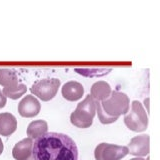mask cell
Masks as SVG:
<instances>
[{"mask_svg":"<svg viewBox=\"0 0 160 160\" xmlns=\"http://www.w3.org/2000/svg\"><path fill=\"white\" fill-rule=\"evenodd\" d=\"M32 155L34 160H78V148L68 135L47 132L35 139Z\"/></svg>","mask_w":160,"mask_h":160,"instance_id":"obj_1","label":"cell"},{"mask_svg":"<svg viewBox=\"0 0 160 160\" xmlns=\"http://www.w3.org/2000/svg\"><path fill=\"white\" fill-rule=\"evenodd\" d=\"M95 102L99 120L103 124L113 123L120 115L129 111V98L126 94L120 91H111L108 98L101 102Z\"/></svg>","mask_w":160,"mask_h":160,"instance_id":"obj_2","label":"cell"},{"mask_svg":"<svg viewBox=\"0 0 160 160\" xmlns=\"http://www.w3.org/2000/svg\"><path fill=\"white\" fill-rule=\"evenodd\" d=\"M96 113V102L91 95H87L70 115V121L78 128H88L92 125Z\"/></svg>","mask_w":160,"mask_h":160,"instance_id":"obj_3","label":"cell"},{"mask_svg":"<svg viewBox=\"0 0 160 160\" xmlns=\"http://www.w3.org/2000/svg\"><path fill=\"white\" fill-rule=\"evenodd\" d=\"M125 125L132 131L141 132L148 126V116L143 105L137 100L132 101L131 110L124 116Z\"/></svg>","mask_w":160,"mask_h":160,"instance_id":"obj_4","label":"cell"},{"mask_svg":"<svg viewBox=\"0 0 160 160\" xmlns=\"http://www.w3.org/2000/svg\"><path fill=\"white\" fill-rule=\"evenodd\" d=\"M60 86V80L57 78H45L35 82L30 90L42 101H49L56 95Z\"/></svg>","mask_w":160,"mask_h":160,"instance_id":"obj_5","label":"cell"},{"mask_svg":"<svg viewBox=\"0 0 160 160\" xmlns=\"http://www.w3.org/2000/svg\"><path fill=\"white\" fill-rule=\"evenodd\" d=\"M127 154V146L109 143H100L94 150V156L96 160H121Z\"/></svg>","mask_w":160,"mask_h":160,"instance_id":"obj_6","label":"cell"},{"mask_svg":"<svg viewBox=\"0 0 160 160\" xmlns=\"http://www.w3.org/2000/svg\"><path fill=\"white\" fill-rule=\"evenodd\" d=\"M41 109V104L33 95H26L18 104V112L22 117H34L38 115Z\"/></svg>","mask_w":160,"mask_h":160,"instance_id":"obj_7","label":"cell"},{"mask_svg":"<svg viewBox=\"0 0 160 160\" xmlns=\"http://www.w3.org/2000/svg\"><path fill=\"white\" fill-rule=\"evenodd\" d=\"M128 153L137 157L149 154V135L143 134L133 137L127 146Z\"/></svg>","mask_w":160,"mask_h":160,"instance_id":"obj_8","label":"cell"},{"mask_svg":"<svg viewBox=\"0 0 160 160\" xmlns=\"http://www.w3.org/2000/svg\"><path fill=\"white\" fill-rule=\"evenodd\" d=\"M33 139L24 138L15 144L12 150V155L15 160H34L32 155Z\"/></svg>","mask_w":160,"mask_h":160,"instance_id":"obj_9","label":"cell"},{"mask_svg":"<svg viewBox=\"0 0 160 160\" xmlns=\"http://www.w3.org/2000/svg\"><path fill=\"white\" fill-rule=\"evenodd\" d=\"M84 94V88L77 81H68L62 87V96L69 101L79 100Z\"/></svg>","mask_w":160,"mask_h":160,"instance_id":"obj_10","label":"cell"},{"mask_svg":"<svg viewBox=\"0 0 160 160\" xmlns=\"http://www.w3.org/2000/svg\"><path fill=\"white\" fill-rule=\"evenodd\" d=\"M17 129V120L9 112L0 113V135L10 136Z\"/></svg>","mask_w":160,"mask_h":160,"instance_id":"obj_11","label":"cell"},{"mask_svg":"<svg viewBox=\"0 0 160 160\" xmlns=\"http://www.w3.org/2000/svg\"><path fill=\"white\" fill-rule=\"evenodd\" d=\"M0 85L4 87L3 89H13L17 87L18 83V77L16 71L14 69H8V68H1L0 69Z\"/></svg>","mask_w":160,"mask_h":160,"instance_id":"obj_12","label":"cell"},{"mask_svg":"<svg viewBox=\"0 0 160 160\" xmlns=\"http://www.w3.org/2000/svg\"><path fill=\"white\" fill-rule=\"evenodd\" d=\"M111 93V87L105 81H97L95 82L90 89V95L93 97L95 101L101 102L103 100L109 97Z\"/></svg>","mask_w":160,"mask_h":160,"instance_id":"obj_13","label":"cell"},{"mask_svg":"<svg viewBox=\"0 0 160 160\" xmlns=\"http://www.w3.org/2000/svg\"><path fill=\"white\" fill-rule=\"evenodd\" d=\"M48 130V124L45 120L39 119V120H34L28 125L27 127V135L29 138L31 139H36L40 136H42L45 133H47Z\"/></svg>","mask_w":160,"mask_h":160,"instance_id":"obj_14","label":"cell"},{"mask_svg":"<svg viewBox=\"0 0 160 160\" xmlns=\"http://www.w3.org/2000/svg\"><path fill=\"white\" fill-rule=\"evenodd\" d=\"M75 71L77 73L84 75V76H89V77H100L104 76L105 74H108L111 69L110 68H75Z\"/></svg>","mask_w":160,"mask_h":160,"instance_id":"obj_15","label":"cell"},{"mask_svg":"<svg viewBox=\"0 0 160 160\" xmlns=\"http://www.w3.org/2000/svg\"><path fill=\"white\" fill-rule=\"evenodd\" d=\"M26 86L24 84H19L17 87H15L13 89H3L2 90V93L5 95V97H9L11 99H18L19 97H21L22 95L26 92Z\"/></svg>","mask_w":160,"mask_h":160,"instance_id":"obj_16","label":"cell"},{"mask_svg":"<svg viewBox=\"0 0 160 160\" xmlns=\"http://www.w3.org/2000/svg\"><path fill=\"white\" fill-rule=\"evenodd\" d=\"M6 102H7V99H6V97H5V95L2 93L1 89H0V109L5 106Z\"/></svg>","mask_w":160,"mask_h":160,"instance_id":"obj_17","label":"cell"},{"mask_svg":"<svg viewBox=\"0 0 160 160\" xmlns=\"http://www.w3.org/2000/svg\"><path fill=\"white\" fill-rule=\"evenodd\" d=\"M3 149H4V146H3V142L1 138H0V155H1V153L3 152Z\"/></svg>","mask_w":160,"mask_h":160,"instance_id":"obj_18","label":"cell"},{"mask_svg":"<svg viewBox=\"0 0 160 160\" xmlns=\"http://www.w3.org/2000/svg\"><path fill=\"white\" fill-rule=\"evenodd\" d=\"M130 160H149V158L144 159V158H141V157H136V158H132V159H130Z\"/></svg>","mask_w":160,"mask_h":160,"instance_id":"obj_19","label":"cell"}]
</instances>
